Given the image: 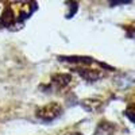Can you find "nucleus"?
Listing matches in <instances>:
<instances>
[{
  "label": "nucleus",
  "instance_id": "obj_4",
  "mask_svg": "<svg viewBox=\"0 0 135 135\" xmlns=\"http://www.w3.org/2000/svg\"><path fill=\"white\" fill-rule=\"evenodd\" d=\"M126 115H127L132 122H135V105H134V107H130V108L126 111Z\"/></svg>",
  "mask_w": 135,
  "mask_h": 135
},
{
  "label": "nucleus",
  "instance_id": "obj_1",
  "mask_svg": "<svg viewBox=\"0 0 135 135\" xmlns=\"http://www.w3.org/2000/svg\"><path fill=\"white\" fill-rule=\"evenodd\" d=\"M61 114H62V107L60 103H55V101H51L46 105L39 107L35 112L37 118L42 122H53L54 119L60 118Z\"/></svg>",
  "mask_w": 135,
  "mask_h": 135
},
{
  "label": "nucleus",
  "instance_id": "obj_3",
  "mask_svg": "<svg viewBox=\"0 0 135 135\" xmlns=\"http://www.w3.org/2000/svg\"><path fill=\"white\" fill-rule=\"evenodd\" d=\"M76 72L80 74L86 81H96L97 78L101 77V73L95 70V69H85V68H77Z\"/></svg>",
  "mask_w": 135,
  "mask_h": 135
},
{
  "label": "nucleus",
  "instance_id": "obj_2",
  "mask_svg": "<svg viewBox=\"0 0 135 135\" xmlns=\"http://www.w3.org/2000/svg\"><path fill=\"white\" fill-rule=\"evenodd\" d=\"M72 83V76L65 74V73H58L51 77V88L54 91H65L69 88Z\"/></svg>",
  "mask_w": 135,
  "mask_h": 135
},
{
  "label": "nucleus",
  "instance_id": "obj_5",
  "mask_svg": "<svg viewBox=\"0 0 135 135\" xmlns=\"http://www.w3.org/2000/svg\"><path fill=\"white\" fill-rule=\"evenodd\" d=\"M65 135H81V134H78V132H73V134H65Z\"/></svg>",
  "mask_w": 135,
  "mask_h": 135
}]
</instances>
